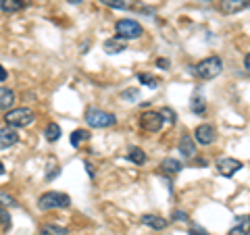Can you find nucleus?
Instances as JSON below:
<instances>
[{
	"mask_svg": "<svg viewBox=\"0 0 250 235\" xmlns=\"http://www.w3.org/2000/svg\"><path fill=\"white\" fill-rule=\"evenodd\" d=\"M223 71V60L219 57H208L200 60L198 65L190 67V73H194L198 79H215V77Z\"/></svg>",
	"mask_w": 250,
	"mask_h": 235,
	"instance_id": "f257e3e1",
	"label": "nucleus"
},
{
	"mask_svg": "<svg viewBox=\"0 0 250 235\" xmlns=\"http://www.w3.org/2000/svg\"><path fill=\"white\" fill-rule=\"evenodd\" d=\"M29 2L27 0H0V9H2V13H19L21 9H25Z\"/></svg>",
	"mask_w": 250,
	"mask_h": 235,
	"instance_id": "ddd939ff",
	"label": "nucleus"
},
{
	"mask_svg": "<svg viewBox=\"0 0 250 235\" xmlns=\"http://www.w3.org/2000/svg\"><path fill=\"white\" fill-rule=\"evenodd\" d=\"M179 152L184 158L194 160L196 158V139H192V136H182L179 139Z\"/></svg>",
	"mask_w": 250,
	"mask_h": 235,
	"instance_id": "9d476101",
	"label": "nucleus"
},
{
	"mask_svg": "<svg viewBox=\"0 0 250 235\" xmlns=\"http://www.w3.org/2000/svg\"><path fill=\"white\" fill-rule=\"evenodd\" d=\"M121 98L127 100V102H136V100L140 98V90H134V88H131V90H125V92L121 94Z\"/></svg>",
	"mask_w": 250,
	"mask_h": 235,
	"instance_id": "a878e982",
	"label": "nucleus"
},
{
	"mask_svg": "<svg viewBox=\"0 0 250 235\" xmlns=\"http://www.w3.org/2000/svg\"><path fill=\"white\" fill-rule=\"evenodd\" d=\"M0 225L2 227H11V215L4 208V202H0Z\"/></svg>",
	"mask_w": 250,
	"mask_h": 235,
	"instance_id": "393cba45",
	"label": "nucleus"
},
{
	"mask_svg": "<svg viewBox=\"0 0 250 235\" xmlns=\"http://www.w3.org/2000/svg\"><path fill=\"white\" fill-rule=\"evenodd\" d=\"M44 137L48 139V142H57L61 137V125L59 123H48L44 129Z\"/></svg>",
	"mask_w": 250,
	"mask_h": 235,
	"instance_id": "412c9836",
	"label": "nucleus"
},
{
	"mask_svg": "<svg viewBox=\"0 0 250 235\" xmlns=\"http://www.w3.org/2000/svg\"><path fill=\"white\" fill-rule=\"evenodd\" d=\"M15 104V92L9 88H0V111H11Z\"/></svg>",
	"mask_w": 250,
	"mask_h": 235,
	"instance_id": "dca6fc26",
	"label": "nucleus"
},
{
	"mask_svg": "<svg viewBox=\"0 0 250 235\" xmlns=\"http://www.w3.org/2000/svg\"><path fill=\"white\" fill-rule=\"evenodd\" d=\"M36 119V115L31 108H25V106H21V108H11V111H6L4 115V121L9 127H15V129H19V127H27V125H31Z\"/></svg>",
	"mask_w": 250,
	"mask_h": 235,
	"instance_id": "f03ea898",
	"label": "nucleus"
},
{
	"mask_svg": "<svg viewBox=\"0 0 250 235\" xmlns=\"http://www.w3.org/2000/svg\"><path fill=\"white\" fill-rule=\"evenodd\" d=\"M100 2L111 6V9H117V11H127L129 9V4L125 2V0H100Z\"/></svg>",
	"mask_w": 250,
	"mask_h": 235,
	"instance_id": "b1692460",
	"label": "nucleus"
},
{
	"mask_svg": "<svg viewBox=\"0 0 250 235\" xmlns=\"http://www.w3.org/2000/svg\"><path fill=\"white\" fill-rule=\"evenodd\" d=\"M138 81L140 83H144V85H148V88H159V79L152 75V73H138Z\"/></svg>",
	"mask_w": 250,
	"mask_h": 235,
	"instance_id": "5701e85b",
	"label": "nucleus"
},
{
	"mask_svg": "<svg viewBox=\"0 0 250 235\" xmlns=\"http://www.w3.org/2000/svg\"><path fill=\"white\" fill-rule=\"evenodd\" d=\"M127 160L129 162H134V164H142L146 162V154H144V150H140V148H136V146H131L129 148V152H127Z\"/></svg>",
	"mask_w": 250,
	"mask_h": 235,
	"instance_id": "6ab92c4d",
	"label": "nucleus"
},
{
	"mask_svg": "<svg viewBox=\"0 0 250 235\" xmlns=\"http://www.w3.org/2000/svg\"><path fill=\"white\" fill-rule=\"evenodd\" d=\"M2 81H6V69L0 65V83H2Z\"/></svg>",
	"mask_w": 250,
	"mask_h": 235,
	"instance_id": "2f4dec72",
	"label": "nucleus"
},
{
	"mask_svg": "<svg viewBox=\"0 0 250 235\" xmlns=\"http://www.w3.org/2000/svg\"><path fill=\"white\" fill-rule=\"evenodd\" d=\"M250 233V216H238L236 225L229 229V235H248Z\"/></svg>",
	"mask_w": 250,
	"mask_h": 235,
	"instance_id": "2eb2a0df",
	"label": "nucleus"
},
{
	"mask_svg": "<svg viewBox=\"0 0 250 235\" xmlns=\"http://www.w3.org/2000/svg\"><path fill=\"white\" fill-rule=\"evenodd\" d=\"M190 108H192L194 115H205L207 113V100L202 98L200 94H196V96L192 98V102H190Z\"/></svg>",
	"mask_w": 250,
	"mask_h": 235,
	"instance_id": "aec40b11",
	"label": "nucleus"
},
{
	"mask_svg": "<svg viewBox=\"0 0 250 235\" xmlns=\"http://www.w3.org/2000/svg\"><path fill=\"white\" fill-rule=\"evenodd\" d=\"M169 59H156V67H161V69H169Z\"/></svg>",
	"mask_w": 250,
	"mask_h": 235,
	"instance_id": "c756f323",
	"label": "nucleus"
},
{
	"mask_svg": "<svg viewBox=\"0 0 250 235\" xmlns=\"http://www.w3.org/2000/svg\"><path fill=\"white\" fill-rule=\"evenodd\" d=\"M69 2H71V4H80L82 0H69Z\"/></svg>",
	"mask_w": 250,
	"mask_h": 235,
	"instance_id": "f704fd0d",
	"label": "nucleus"
},
{
	"mask_svg": "<svg viewBox=\"0 0 250 235\" xmlns=\"http://www.w3.org/2000/svg\"><path fill=\"white\" fill-rule=\"evenodd\" d=\"M173 221H188V215L184 210H173Z\"/></svg>",
	"mask_w": 250,
	"mask_h": 235,
	"instance_id": "cd10ccee",
	"label": "nucleus"
},
{
	"mask_svg": "<svg viewBox=\"0 0 250 235\" xmlns=\"http://www.w3.org/2000/svg\"><path fill=\"white\" fill-rule=\"evenodd\" d=\"M161 169H163V173H167V175H175V173H179V171L184 169V164L169 156V158H165L161 162Z\"/></svg>",
	"mask_w": 250,
	"mask_h": 235,
	"instance_id": "f3484780",
	"label": "nucleus"
},
{
	"mask_svg": "<svg viewBox=\"0 0 250 235\" xmlns=\"http://www.w3.org/2000/svg\"><path fill=\"white\" fill-rule=\"evenodd\" d=\"M161 113H163V115H165V117H167V119H169L171 123H175V121H177V115H175L173 111H171V108H163V111H161Z\"/></svg>",
	"mask_w": 250,
	"mask_h": 235,
	"instance_id": "bb28decb",
	"label": "nucleus"
},
{
	"mask_svg": "<svg viewBox=\"0 0 250 235\" xmlns=\"http://www.w3.org/2000/svg\"><path fill=\"white\" fill-rule=\"evenodd\" d=\"M140 221H142V225L150 227V229H156V231H161V229H165V227H167L165 218H161V216H156V215H142Z\"/></svg>",
	"mask_w": 250,
	"mask_h": 235,
	"instance_id": "4468645a",
	"label": "nucleus"
},
{
	"mask_svg": "<svg viewBox=\"0 0 250 235\" xmlns=\"http://www.w3.org/2000/svg\"><path fill=\"white\" fill-rule=\"evenodd\" d=\"M83 167H85V171H88V175L94 177V164L90 160H83Z\"/></svg>",
	"mask_w": 250,
	"mask_h": 235,
	"instance_id": "7c9ffc66",
	"label": "nucleus"
},
{
	"mask_svg": "<svg viewBox=\"0 0 250 235\" xmlns=\"http://www.w3.org/2000/svg\"><path fill=\"white\" fill-rule=\"evenodd\" d=\"M71 198L62 192H46L38 198V208L40 210H52V208H69Z\"/></svg>",
	"mask_w": 250,
	"mask_h": 235,
	"instance_id": "7ed1b4c3",
	"label": "nucleus"
},
{
	"mask_svg": "<svg viewBox=\"0 0 250 235\" xmlns=\"http://www.w3.org/2000/svg\"><path fill=\"white\" fill-rule=\"evenodd\" d=\"M217 171H219V175H223V177H233L238 173V171L242 169V162L240 160H236V158H228V156H225V158H219L217 160Z\"/></svg>",
	"mask_w": 250,
	"mask_h": 235,
	"instance_id": "6e6552de",
	"label": "nucleus"
},
{
	"mask_svg": "<svg viewBox=\"0 0 250 235\" xmlns=\"http://www.w3.org/2000/svg\"><path fill=\"white\" fill-rule=\"evenodd\" d=\"M0 175H4V164L0 162Z\"/></svg>",
	"mask_w": 250,
	"mask_h": 235,
	"instance_id": "72a5a7b5",
	"label": "nucleus"
},
{
	"mask_svg": "<svg viewBox=\"0 0 250 235\" xmlns=\"http://www.w3.org/2000/svg\"><path fill=\"white\" fill-rule=\"evenodd\" d=\"M85 123L94 129H103V127H113L117 123V117L111 113H104L100 108H88L85 111Z\"/></svg>",
	"mask_w": 250,
	"mask_h": 235,
	"instance_id": "20e7f679",
	"label": "nucleus"
},
{
	"mask_svg": "<svg viewBox=\"0 0 250 235\" xmlns=\"http://www.w3.org/2000/svg\"><path fill=\"white\" fill-rule=\"evenodd\" d=\"M244 67H246V71H250V52L244 57Z\"/></svg>",
	"mask_w": 250,
	"mask_h": 235,
	"instance_id": "473e14b6",
	"label": "nucleus"
},
{
	"mask_svg": "<svg viewBox=\"0 0 250 235\" xmlns=\"http://www.w3.org/2000/svg\"><path fill=\"white\" fill-rule=\"evenodd\" d=\"M123 50H127V40L121 36H115V38H108L104 42V52L106 54H119Z\"/></svg>",
	"mask_w": 250,
	"mask_h": 235,
	"instance_id": "f8f14e48",
	"label": "nucleus"
},
{
	"mask_svg": "<svg viewBox=\"0 0 250 235\" xmlns=\"http://www.w3.org/2000/svg\"><path fill=\"white\" fill-rule=\"evenodd\" d=\"M92 137V133L90 131H85V129H75L73 133H71V146H80L82 142H85V139H90Z\"/></svg>",
	"mask_w": 250,
	"mask_h": 235,
	"instance_id": "4be33fe9",
	"label": "nucleus"
},
{
	"mask_svg": "<svg viewBox=\"0 0 250 235\" xmlns=\"http://www.w3.org/2000/svg\"><path fill=\"white\" fill-rule=\"evenodd\" d=\"M250 6V0H221V11L225 15H236Z\"/></svg>",
	"mask_w": 250,
	"mask_h": 235,
	"instance_id": "9b49d317",
	"label": "nucleus"
},
{
	"mask_svg": "<svg viewBox=\"0 0 250 235\" xmlns=\"http://www.w3.org/2000/svg\"><path fill=\"white\" fill-rule=\"evenodd\" d=\"M188 235H208L205 229H200V227H190V231H188Z\"/></svg>",
	"mask_w": 250,
	"mask_h": 235,
	"instance_id": "c85d7f7f",
	"label": "nucleus"
},
{
	"mask_svg": "<svg viewBox=\"0 0 250 235\" xmlns=\"http://www.w3.org/2000/svg\"><path fill=\"white\" fill-rule=\"evenodd\" d=\"M194 139H196L200 146H210V144H215V139H217V131L213 125L202 123L194 129Z\"/></svg>",
	"mask_w": 250,
	"mask_h": 235,
	"instance_id": "0eeeda50",
	"label": "nucleus"
},
{
	"mask_svg": "<svg viewBox=\"0 0 250 235\" xmlns=\"http://www.w3.org/2000/svg\"><path fill=\"white\" fill-rule=\"evenodd\" d=\"M115 31H117V36L125 38V40H136V38H140V36L144 34L142 25H140L138 21H134V19H121V21H117L115 23Z\"/></svg>",
	"mask_w": 250,
	"mask_h": 235,
	"instance_id": "39448f33",
	"label": "nucleus"
},
{
	"mask_svg": "<svg viewBox=\"0 0 250 235\" xmlns=\"http://www.w3.org/2000/svg\"><path fill=\"white\" fill-rule=\"evenodd\" d=\"M163 123H165V115L161 111H148L140 117V125H142V129L148 131V133H156L161 131Z\"/></svg>",
	"mask_w": 250,
	"mask_h": 235,
	"instance_id": "423d86ee",
	"label": "nucleus"
},
{
	"mask_svg": "<svg viewBox=\"0 0 250 235\" xmlns=\"http://www.w3.org/2000/svg\"><path fill=\"white\" fill-rule=\"evenodd\" d=\"M40 235H69V231L57 223H46L40 227Z\"/></svg>",
	"mask_w": 250,
	"mask_h": 235,
	"instance_id": "a211bd4d",
	"label": "nucleus"
},
{
	"mask_svg": "<svg viewBox=\"0 0 250 235\" xmlns=\"http://www.w3.org/2000/svg\"><path fill=\"white\" fill-rule=\"evenodd\" d=\"M19 142V133L15 127H4L0 129V150H9L11 146Z\"/></svg>",
	"mask_w": 250,
	"mask_h": 235,
	"instance_id": "1a4fd4ad",
	"label": "nucleus"
}]
</instances>
